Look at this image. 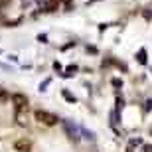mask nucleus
Segmentation results:
<instances>
[{
	"label": "nucleus",
	"instance_id": "20e7f679",
	"mask_svg": "<svg viewBox=\"0 0 152 152\" xmlns=\"http://www.w3.org/2000/svg\"><path fill=\"white\" fill-rule=\"evenodd\" d=\"M57 8H59V2H57V0H50V2H45V6H44L45 12H56Z\"/></svg>",
	"mask_w": 152,
	"mask_h": 152
},
{
	"label": "nucleus",
	"instance_id": "7ed1b4c3",
	"mask_svg": "<svg viewBox=\"0 0 152 152\" xmlns=\"http://www.w3.org/2000/svg\"><path fill=\"white\" fill-rule=\"evenodd\" d=\"M63 124H65V130H67L69 138L77 142V140H79V134H77V130H75V126H71V123H63Z\"/></svg>",
	"mask_w": 152,
	"mask_h": 152
},
{
	"label": "nucleus",
	"instance_id": "423d86ee",
	"mask_svg": "<svg viewBox=\"0 0 152 152\" xmlns=\"http://www.w3.org/2000/svg\"><path fill=\"white\" fill-rule=\"evenodd\" d=\"M6 99H8V93L6 91H0V103H4Z\"/></svg>",
	"mask_w": 152,
	"mask_h": 152
},
{
	"label": "nucleus",
	"instance_id": "39448f33",
	"mask_svg": "<svg viewBox=\"0 0 152 152\" xmlns=\"http://www.w3.org/2000/svg\"><path fill=\"white\" fill-rule=\"evenodd\" d=\"M16 148H20V150H28V148H30V142L20 140V142H16Z\"/></svg>",
	"mask_w": 152,
	"mask_h": 152
},
{
	"label": "nucleus",
	"instance_id": "f03ea898",
	"mask_svg": "<svg viewBox=\"0 0 152 152\" xmlns=\"http://www.w3.org/2000/svg\"><path fill=\"white\" fill-rule=\"evenodd\" d=\"M12 103H14V107L18 111H22V109L28 107V97L22 95V93H16V95H12Z\"/></svg>",
	"mask_w": 152,
	"mask_h": 152
},
{
	"label": "nucleus",
	"instance_id": "f257e3e1",
	"mask_svg": "<svg viewBox=\"0 0 152 152\" xmlns=\"http://www.w3.org/2000/svg\"><path fill=\"white\" fill-rule=\"evenodd\" d=\"M34 117H36L38 123H44V124H48V126H53V124L59 123V118H57L53 113H48V111H36Z\"/></svg>",
	"mask_w": 152,
	"mask_h": 152
}]
</instances>
